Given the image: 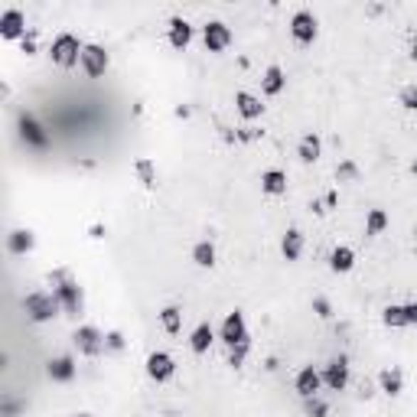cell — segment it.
Instances as JSON below:
<instances>
[{
    "label": "cell",
    "mask_w": 417,
    "mask_h": 417,
    "mask_svg": "<svg viewBox=\"0 0 417 417\" xmlns=\"http://www.w3.org/2000/svg\"><path fill=\"white\" fill-rule=\"evenodd\" d=\"M56 300H59V307L69 313V317H78L82 313V287L75 284L72 278H65V274H56V287H53Z\"/></svg>",
    "instance_id": "cell-3"
},
{
    "label": "cell",
    "mask_w": 417,
    "mask_h": 417,
    "mask_svg": "<svg viewBox=\"0 0 417 417\" xmlns=\"http://www.w3.org/2000/svg\"><path fill=\"white\" fill-rule=\"evenodd\" d=\"M23 137L30 140L33 147H46V134H43V127H39V124L33 121L30 115L23 117Z\"/></svg>",
    "instance_id": "cell-29"
},
{
    "label": "cell",
    "mask_w": 417,
    "mask_h": 417,
    "mask_svg": "<svg viewBox=\"0 0 417 417\" xmlns=\"http://www.w3.org/2000/svg\"><path fill=\"white\" fill-rule=\"evenodd\" d=\"M346 385H349V359L339 356L323 369V388H329V391H346Z\"/></svg>",
    "instance_id": "cell-10"
},
{
    "label": "cell",
    "mask_w": 417,
    "mask_h": 417,
    "mask_svg": "<svg viewBox=\"0 0 417 417\" xmlns=\"http://www.w3.org/2000/svg\"><path fill=\"white\" fill-rule=\"evenodd\" d=\"M23 310L26 317L33 320V323H49V320L59 313V300H56V294H43V290H33L30 297H23Z\"/></svg>",
    "instance_id": "cell-2"
},
{
    "label": "cell",
    "mask_w": 417,
    "mask_h": 417,
    "mask_svg": "<svg viewBox=\"0 0 417 417\" xmlns=\"http://www.w3.org/2000/svg\"><path fill=\"white\" fill-rule=\"evenodd\" d=\"M235 111H238L245 121H258V117L264 115V105H261V98H258V95L238 92V95H235Z\"/></svg>",
    "instance_id": "cell-14"
},
{
    "label": "cell",
    "mask_w": 417,
    "mask_h": 417,
    "mask_svg": "<svg viewBox=\"0 0 417 417\" xmlns=\"http://www.w3.org/2000/svg\"><path fill=\"white\" fill-rule=\"evenodd\" d=\"M379 388L388 394V398H398L404 391V375L401 369H381L379 371Z\"/></svg>",
    "instance_id": "cell-21"
},
{
    "label": "cell",
    "mask_w": 417,
    "mask_h": 417,
    "mask_svg": "<svg viewBox=\"0 0 417 417\" xmlns=\"http://www.w3.org/2000/svg\"><path fill=\"white\" fill-rule=\"evenodd\" d=\"M33 248H36V235L30 228H14L7 235V251L10 255H30Z\"/></svg>",
    "instance_id": "cell-15"
},
{
    "label": "cell",
    "mask_w": 417,
    "mask_h": 417,
    "mask_svg": "<svg viewBox=\"0 0 417 417\" xmlns=\"http://www.w3.org/2000/svg\"><path fill=\"white\" fill-rule=\"evenodd\" d=\"M385 228H388V212L385 208H369V216H365V235L375 238V235H381Z\"/></svg>",
    "instance_id": "cell-25"
},
{
    "label": "cell",
    "mask_w": 417,
    "mask_h": 417,
    "mask_svg": "<svg viewBox=\"0 0 417 417\" xmlns=\"http://www.w3.org/2000/svg\"><path fill=\"white\" fill-rule=\"evenodd\" d=\"M212 342H216V329H212V323H199L193 329V336H189V349H193L196 356H206Z\"/></svg>",
    "instance_id": "cell-20"
},
{
    "label": "cell",
    "mask_w": 417,
    "mask_h": 417,
    "mask_svg": "<svg viewBox=\"0 0 417 417\" xmlns=\"http://www.w3.org/2000/svg\"><path fill=\"white\" fill-rule=\"evenodd\" d=\"M356 268V251L349 245H339L329 251V270L332 274H349V270Z\"/></svg>",
    "instance_id": "cell-17"
},
{
    "label": "cell",
    "mask_w": 417,
    "mask_h": 417,
    "mask_svg": "<svg viewBox=\"0 0 417 417\" xmlns=\"http://www.w3.org/2000/svg\"><path fill=\"white\" fill-rule=\"evenodd\" d=\"M297 157H300V163H317L323 157V140L313 131H307L300 137V144H297Z\"/></svg>",
    "instance_id": "cell-16"
},
{
    "label": "cell",
    "mask_w": 417,
    "mask_h": 417,
    "mask_svg": "<svg viewBox=\"0 0 417 417\" xmlns=\"http://www.w3.org/2000/svg\"><path fill=\"white\" fill-rule=\"evenodd\" d=\"M72 417H92V414H72Z\"/></svg>",
    "instance_id": "cell-39"
},
{
    "label": "cell",
    "mask_w": 417,
    "mask_h": 417,
    "mask_svg": "<svg viewBox=\"0 0 417 417\" xmlns=\"http://www.w3.org/2000/svg\"><path fill=\"white\" fill-rule=\"evenodd\" d=\"M313 310H317V313H320L323 320H329V317H332V313H329V303H326L323 297H317V300H313Z\"/></svg>",
    "instance_id": "cell-36"
},
{
    "label": "cell",
    "mask_w": 417,
    "mask_h": 417,
    "mask_svg": "<svg viewBox=\"0 0 417 417\" xmlns=\"http://www.w3.org/2000/svg\"><path fill=\"white\" fill-rule=\"evenodd\" d=\"M248 349H251V342H241V346L228 349V365H235V369H238V365L248 359Z\"/></svg>",
    "instance_id": "cell-32"
},
{
    "label": "cell",
    "mask_w": 417,
    "mask_h": 417,
    "mask_svg": "<svg viewBox=\"0 0 417 417\" xmlns=\"http://www.w3.org/2000/svg\"><path fill=\"white\" fill-rule=\"evenodd\" d=\"M336 176H339V179H356L359 176V167L352 160H346V163H339V167H336Z\"/></svg>",
    "instance_id": "cell-33"
},
{
    "label": "cell",
    "mask_w": 417,
    "mask_h": 417,
    "mask_svg": "<svg viewBox=\"0 0 417 417\" xmlns=\"http://www.w3.org/2000/svg\"><path fill=\"white\" fill-rule=\"evenodd\" d=\"M320 33V20L310 10H297L294 16H290V36L300 43V46H310L313 39H317Z\"/></svg>",
    "instance_id": "cell-5"
},
{
    "label": "cell",
    "mask_w": 417,
    "mask_h": 417,
    "mask_svg": "<svg viewBox=\"0 0 417 417\" xmlns=\"http://www.w3.org/2000/svg\"><path fill=\"white\" fill-rule=\"evenodd\" d=\"M303 408H307V417H326V414H329V404H326L320 394H313V398H303Z\"/></svg>",
    "instance_id": "cell-30"
},
{
    "label": "cell",
    "mask_w": 417,
    "mask_h": 417,
    "mask_svg": "<svg viewBox=\"0 0 417 417\" xmlns=\"http://www.w3.org/2000/svg\"><path fill=\"white\" fill-rule=\"evenodd\" d=\"M280 255L287 258V261H300L303 255V232L300 228H287L284 238H280Z\"/></svg>",
    "instance_id": "cell-19"
},
{
    "label": "cell",
    "mask_w": 417,
    "mask_h": 417,
    "mask_svg": "<svg viewBox=\"0 0 417 417\" xmlns=\"http://www.w3.org/2000/svg\"><path fill=\"white\" fill-rule=\"evenodd\" d=\"M284 85H287V75H284V69L280 65H268L264 69V78H261V88H264V95H280L284 92Z\"/></svg>",
    "instance_id": "cell-23"
},
{
    "label": "cell",
    "mask_w": 417,
    "mask_h": 417,
    "mask_svg": "<svg viewBox=\"0 0 417 417\" xmlns=\"http://www.w3.org/2000/svg\"><path fill=\"white\" fill-rule=\"evenodd\" d=\"M26 36V16L23 10H4L0 14V39H23Z\"/></svg>",
    "instance_id": "cell-11"
},
{
    "label": "cell",
    "mask_w": 417,
    "mask_h": 417,
    "mask_svg": "<svg viewBox=\"0 0 417 417\" xmlns=\"http://www.w3.org/2000/svg\"><path fill=\"white\" fill-rule=\"evenodd\" d=\"M46 375H49L53 381H59V385H69V381L75 379V359H72V356H56V359H49Z\"/></svg>",
    "instance_id": "cell-13"
},
{
    "label": "cell",
    "mask_w": 417,
    "mask_h": 417,
    "mask_svg": "<svg viewBox=\"0 0 417 417\" xmlns=\"http://www.w3.org/2000/svg\"><path fill=\"white\" fill-rule=\"evenodd\" d=\"M218 339H222L228 349L251 339V336H248V323H245V313H241V310H232V313L222 320V326H218Z\"/></svg>",
    "instance_id": "cell-4"
},
{
    "label": "cell",
    "mask_w": 417,
    "mask_h": 417,
    "mask_svg": "<svg viewBox=\"0 0 417 417\" xmlns=\"http://www.w3.org/2000/svg\"><path fill=\"white\" fill-rule=\"evenodd\" d=\"M134 173L140 176V183L147 186V189H154L157 186V170H154V160H147V157H140L137 163H134Z\"/></svg>",
    "instance_id": "cell-28"
},
{
    "label": "cell",
    "mask_w": 417,
    "mask_h": 417,
    "mask_svg": "<svg viewBox=\"0 0 417 417\" xmlns=\"http://www.w3.org/2000/svg\"><path fill=\"white\" fill-rule=\"evenodd\" d=\"M193 261L199 264V268H216V245H212V241H196Z\"/></svg>",
    "instance_id": "cell-26"
},
{
    "label": "cell",
    "mask_w": 417,
    "mask_h": 417,
    "mask_svg": "<svg viewBox=\"0 0 417 417\" xmlns=\"http://www.w3.org/2000/svg\"><path fill=\"white\" fill-rule=\"evenodd\" d=\"M261 193L264 196H284L287 193V173L284 170H264L261 173Z\"/></svg>",
    "instance_id": "cell-22"
},
{
    "label": "cell",
    "mask_w": 417,
    "mask_h": 417,
    "mask_svg": "<svg viewBox=\"0 0 417 417\" xmlns=\"http://www.w3.org/2000/svg\"><path fill=\"white\" fill-rule=\"evenodd\" d=\"M105 349H111V352H121V349H124V336H121V332H108V336H105Z\"/></svg>",
    "instance_id": "cell-35"
},
{
    "label": "cell",
    "mask_w": 417,
    "mask_h": 417,
    "mask_svg": "<svg viewBox=\"0 0 417 417\" xmlns=\"http://www.w3.org/2000/svg\"><path fill=\"white\" fill-rule=\"evenodd\" d=\"M82 43H78L75 33H59L53 39V46H49V59L59 65V69H72L78 59H82Z\"/></svg>",
    "instance_id": "cell-1"
},
{
    "label": "cell",
    "mask_w": 417,
    "mask_h": 417,
    "mask_svg": "<svg viewBox=\"0 0 417 417\" xmlns=\"http://www.w3.org/2000/svg\"><path fill=\"white\" fill-rule=\"evenodd\" d=\"M398 105L404 111H417V85H404L401 95H398Z\"/></svg>",
    "instance_id": "cell-31"
},
{
    "label": "cell",
    "mask_w": 417,
    "mask_h": 417,
    "mask_svg": "<svg viewBox=\"0 0 417 417\" xmlns=\"http://www.w3.org/2000/svg\"><path fill=\"white\" fill-rule=\"evenodd\" d=\"M408 56H411V59H417V36L411 39V53H408Z\"/></svg>",
    "instance_id": "cell-38"
},
{
    "label": "cell",
    "mask_w": 417,
    "mask_h": 417,
    "mask_svg": "<svg viewBox=\"0 0 417 417\" xmlns=\"http://www.w3.org/2000/svg\"><path fill=\"white\" fill-rule=\"evenodd\" d=\"M147 375L157 381V385H163V381H170L173 375H176V362H173V356H170V352H163V349L150 352V356H147Z\"/></svg>",
    "instance_id": "cell-8"
},
{
    "label": "cell",
    "mask_w": 417,
    "mask_h": 417,
    "mask_svg": "<svg viewBox=\"0 0 417 417\" xmlns=\"http://www.w3.org/2000/svg\"><path fill=\"white\" fill-rule=\"evenodd\" d=\"M294 388H297L300 398H313V394H320V388H323V371H317L313 365H303V369L297 371Z\"/></svg>",
    "instance_id": "cell-12"
},
{
    "label": "cell",
    "mask_w": 417,
    "mask_h": 417,
    "mask_svg": "<svg viewBox=\"0 0 417 417\" xmlns=\"http://www.w3.org/2000/svg\"><path fill=\"white\" fill-rule=\"evenodd\" d=\"M193 43V23L183 20V16H173L170 20V46L173 49H186Z\"/></svg>",
    "instance_id": "cell-18"
},
{
    "label": "cell",
    "mask_w": 417,
    "mask_h": 417,
    "mask_svg": "<svg viewBox=\"0 0 417 417\" xmlns=\"http://www.w3.org/2000/svg\"><path fill=\"white\" fill-rule=\"evenodd\" d=\"M202 43H206L208 53H222V49L232 46V30L222 23V20H208L202 26Z\"/></svg>",
    "instance_id": "cell-7"
},
{
    "label": "cell",
    "mask_w": 417,
    "mask_h": 417,
    "mask_svg": "<svg viewBox=\"0 0 417 417\" xmlns=\"http://www.w3.org/2000/svg\"><path fill=\"white\" fill-rule=\"evenodd\" d=\"M72 339H75L78 352H82V356H88V359H95V356H101V352H105V336H101L95 326H78Z\"/></svg>",
    "instance_id": "cell-9"
},
{
    "label": "cell",
    "mask_w": 417,
    "mask_h": 417,
    "mask_svg": "<svg viewBox=\"0 0 417 417\" xmlns=\"http://www.w3.org/2000/svg\"><path fill=\"white\" fill-rule=\"evenodd\" d=\"M404 317H408V326H417V300L404 303Z\"/></svg>",
    "instance_id": "cell-37"
},
{
    "label": "cell",
    "mask_w": 417,
    "mask_h": 417,
    "mask_svg": "<svg viewBox=\"0 0 417 417\" xmlns=\"http://www.w3.org/2000/svg\"><path fill=\"white\" fill-rule=\"evenodd\" d=\"M160 326H163V332L176 336V332L183 329V310L179 307H163L160 310Z\"/></svg>",
    "instance_id": "cell-24"
},
{
    "label": "cell",
    "mask_w": 417,
    "mask_h": 417,
    "mask_svg": "<svg viewBox=\"0 0 417 417\" xmlns=\"http://www.w3.org/2000/svg\"><path fill=\"white\" fill-rule=\"evenodd\" d=\"M381 323H385L388 329H401V326H408V317H404L401 303H391V307L381 310Z\"/></svg>",
    "instance_id": "cell-27"
},
{
    "label": "cell",
    "mask_w": 417,
    "mask_h": 417,
    "mask_svg": "<svg viewBox=\"0 0 417 417\" xmlns=\"http://www.w3.org/2000/svg\"><path fill=\"white\" fill-rule=\"evenodd\" d=\"M111 59H108V49L98 46V43H88L85 49H82V69H85L88 78H101L105 72H108Z\"/></svg>",
    "instance_id": "cell-6"
},
{
    "label": "cell",
    "mask_w": 417,
    "mask_h": 417,
    "mask_svg": "<svg viewBox=\"0 0 417 417\" xmlns=\"http://www.w3.org/2000/svg\"><path fill=\"white\" fill-rule=\"evenodd\" d=\"M264 131H258V127H238L235 131V140H241V144H251V140H258Z\"/></svg>",
    "instance_id": "cell-34"
}]
</instances>
